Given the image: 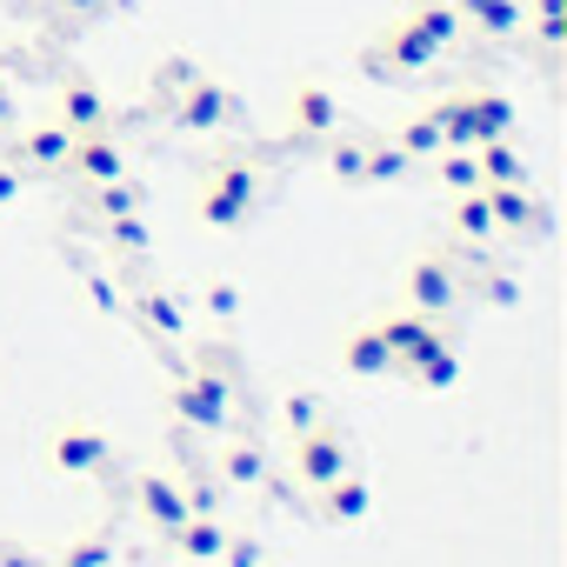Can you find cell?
Returning a JSON list of instances; mask_svg holds the SVG:
<instances>
[{"instance_id":"obj_14","label":"cell","mask_w":567,"mask_h":567,"mask_svg":"<svg viewBox=\"0 0 567 567\" xmlns=\"http://www.w3.org/2000/svg\"><path fill=\"white\" fill-rule=\"evenodd\" d=\"M481 194H487L494 234H514V240L547 234V207H540V194H534V187H481Z\"/></svg>"},{"instance_id":"obj_28","label":"cell","mask_w":567,"mask_h":567,"mask_svg":"<svg viewBox=\"0 0 567 567\" xmlns=\"http://www.w3.org/2000/svg\"><path fill=\"white\" fill-rule=\"evenodd\" d=\"M401 174H414V161H408L394 141H368V161H361V187H388V181H401Z\"/></svg>"},{"instance_id":"obj_3","label":"cell","mask_w":567,"mask_h":567,"mask_svg":"<svg viewBox=\"0 0 567 567\" xmlns=\"http://www.w3.org/2000/svg\"><path fill=\"white\" fill-rule=\"evenodd\" d=\"M254 207H260V174L247 161H214L200 194H194V220L214 227V234H234V227L254 220Z\"/></svg>"},{"instance_id":"obj_40","label":"cell","mask_w":567,"mask_h":567,"mask_svg":"<svg viewBox=\"0 0 567 567\" xmlns=\"http://www.w3.org/2000/svg\"><path fill=\"white\" fill-rule=\"evenodd\" d=\"M8 101H14V81H8V68H0V114H8Z\"/></svg>"},{"instance_id":"obj_30","label":"cell","mask_w":567,"mask_h":567,"mask_svg":"<svg viewBox=\"0 0 567 567\" xmlns=\"http://www.w3.org/2000/svg\"><path fill=\"white\" fill-rule=\"evenodd\" d=\"M94 227H101L107 254H147V247H154V234H147L141 214H114V220H94Z\"/></svg>"},{"instance_id":"obj_29","label":"cell","mask_w":567,"mask_h":567,"mask_svg":"<svg viewBox=\"0 0 567 567\" xmlns=\"http://www.w3.org/2000/svg\"><path fill=\"white\" fill-rule=\"evenodd\" d=\"M321 147H328V174H334L341 187H361V161H368V141H361V134H354V141H348V134H328Z\"/></svg>"},{"instance_id":"obj_27","label":"cell","mask_w":567,"mask_h":567,"mask_svg":"<svg viewBox=\"0 0 567 567\" xmlns=\"http://www.w3.org/2000/svg\"><path fill=\"white\" fill-rule=\"evenodd\" d=\"M388 141H394V147H401L408 161H434V154L447 147V141H441V121H434V114H414V121H401V127H394Z\"/></svg>"},{"instance_id":"obj_19","label":"cell","mask_w":567,"mask_h":567,"mask_svg":"<svg viewBox=\"0 0 567 567\" xmlns=\"http://www.w3.org/2000/svg\"><path fill=\"white\" fill-rule=\"evenodd\" d=\"M454 240H467V254L474 260H487V247L501 240L494 234V214H487V194L474 187V194H454Z\"/></svg>"},{"instance_id":"obj_5","label":"cell","mask_w":567,"mask_h":567,"mask_svg":"<svg viewBox=\"0 0 567 567\" xmlns=\"http://www.w3.org/2000/svg\"><path fill=\"white\" fill-rule=\"evenodd\" d=\"M401 301L414 308V315H454L461 301H467V274H461V260L447 254V247H421L414 254V267H408V288H401Z\"/></svg>"},{"instance_id":"obj_10","label":"cell","mask_w":567,"mask_h":567,"mask_svg":"<svg viewBox=\"0 0 567 567\" xmlns=\"http://www.w3.org/2000/svg\"><path fill=\"white\" fill-rule=\"evenodd\" d=\"M68 154H74V134L61 127V121H34L21 141H14V167L21 174H68Z\"/></svg>"},{"instance_id":"obj_37","label":"cell","mask_w":567,"mask_h":567,"mask_svg":"<svg viewBox=\"0 0 567 567\" xmlns=\"http://www.w3.org/2000/svg\"><path fill=\"white\" fill-rule=\"evenodd\" d=\"M21 187H28V174H21L8 154H0V207H14V200H21Z\"/></svg>"},{"instance_id":"obj_2","label":"cell","mask_w":567,"mask_h":567,"mask_svg":"<svg viewBox=\"0 0 567 567\" xmlns=\"http://www.w3.org/2000/svg\"><path fill=\"white\" fill-rule=\"evenodd\" d=\"M174 421L194 427V434H220L234 421V361L227 348H200L194 361L174 368V394H167Z\"/></svg>"},{"instance_id":"obj_33","label":"cell","mask_w":567,"mask_h":567,"mask_svg":"<svg viewBox=\"0 0 567 567\" xmlns=\"http://www.w3.org/2000/svg\"><path fill=\"white\" fill-rule=\"evenodd\" d=\"M467 288H474L481 301H494V308H514V301H520V280H514V274H474Z\"/></svg>"},{"instance_id":"obj_21","label":"cell","mask_w":567,"mask_h":567,"mask_svg":"<svg viewBox=\"0 0 567 567\" xmlns=\"http://www.w3.org/2000/svg\"><path fill=\"white\" fill-rule=\"evenodd\" d=\"M474 161H481V187H527V181H534L527 161H520V147H514L507 134H501V141H481Z\"/></svg>"},{"instance_id":"obj_7","label":"cell","mask_w":567,"mask_h":567,"mask_svg":"<svg viewBox=\"0 0 567 567\" xmlns=\"http://www.w3.org/2000/svg\"><path fill=\"white\" fill-rule=\"evenodd\" d=\"M187 301H194V295H174V288H154V280H141L134 295H121V315H127L147 341L181 348V341H187Z\"/></svg>"},{"instance_id":"obj_39","label":"cell","mask_w":567,"mask_h":567,"mask_svg":"<svg viewBox=\"0 0 567 567\" xmlns=\"http://www.w3.org/2000/svg\"><path fill=\"white\" fill-rule=\"evenodd\" d=\"M567 41V14H540V48H560Z\"/></svg>"},{"instance_id":"obj_6","label":"cell","mask_w":567,"mask_h":567,"mask_svg":"<svg viewBox=\"0 0 567 567\" xmlns=\"http://www.w3.org/2000/svg\"><path fill=\"white\" fill-rule=\"evenodd\" d=\"M240 121V101L214 81V74H187L181 68V94H174V127L181 134H220Z\"/></svg>"},{"instance_id":"obj_20","label":"cell","mask_w":567,"mask_h":567,"mask_svg":"<svg viewBox=\"0 0 567 567\" xmlns=\"http://www.w3.org/2000/svg\"><path fill=\"white\" fill-rule=\"evenodd\" d=\"M315 494H321V520H328V527H354V520L368 514V501H374V494H368V481H361L354 467H348L341 481L315 487Z\"/></svg>"},{"instance_id":"obj_36","label":"cell","mask_w":567,"mask_h":567,"mask_svg":"<svg viewBox=\"0 0 567 567\" xmlns=\"http://www.w3.org/2000/svg\"><path fill=\"white\" fill-rule=\"evenodd\" d=\"M200 301H207V315H214V321H234V315H240V288H234V280H214Z\"/></svg>"},{"instance_id":"obj_4","label":"cell","mask_w":567,"mask_h":567,"mask_svg":"<svg viewBox=\"0 0 567 567\" xmlns=\"http://www.w3.org/2000/svg\"><path fill=\"white\" fill-rule=\"evenodd\" d=\"M48 467L68 474V481H107V487H121V454H114V441H107L101 427H87V421H61V427H54Z\"/></svg>"},{"instance_id":"obj_8","label":"cell","mask_w":567,"mask_h":567,"mask_svg":"<svg viewBox=\"0 0 567 567\" xmlns=\"http://www.w3.org/2000/svg\"><path fill=\"white\" fill-rule=\"evenodd\" d=\"M295 481L301 487H328V481H341L348 467H354V441L334 427V421H321V427H308V434H295Z\"/></svg>"},{"instance_id":"obj_11","label":"cell","mask_w":567,"mask_h":567,"mask_svg":"<svg viewBox=\"0 0 567 567\" xmlns=\"http://www.w3.org/2000/svg\"><path fill=\"white\" fill-rule=\"evenodd\" d=\"M68 174L81 187H101L114 174H127V147L114 141V127H94V134H74V154H68Z\"/></svg>"},{"instance_id":"obj_18","label":"cell","mask_w":567,"mask_h":567,"mask_svg":"<svg viewBox=\"0 0 567 567\" xmlns=\"http://www.w3.org/2000/svg\"><path fill=\"white\" fill-rule=\"evenodd\" d=\"M81 207H87V220L141 214V207H147V187H141L134 174H114V181H101V187H81Z\"/></svg>"},{"instance_id":"obj_1","label":"cell","mask_w":567,"mask_h":567,"mask_svg":"<svg viewBox=\"0 0 567 567\" xmlns=\"http://www.w3.org/2000/svg\"><path fill=\"white\" fill-rule=\"evenodd\" d=\"M461 34H467V28H461V8H454V0H414V8L361 54V68H368L374 81H408V74L434 68Z\"/></svg>"},{"instance_id":"obj_15","label":"cell","mask_w":567,"mask_h":567,"mask_svg":"<svg viewBox=\"0 0 567 567\" xmlns=\"http://www.w3.org/2000/svg\"><path fill=\"white\" fill-rule=\"evenodd\" d=\"M54 121H61L68 134H94V127H114V107H107V94H101L94 81L74 74V81L61 87V114H54Z\"/></svg>"},{"instance_id":"obj_12","label":"cell","mask_w":567,"mask_h":567,"mask_svg":"<svg viewBox=\"0 0 567 567\" xmlns=\"http://www.w3.org/2000/svg\"><path fill=\"white\" fill-rule=\"evenodd\" d=\"M374 328H381V341H388V354H394V374H401L408 361H421L427 348L447 341V328H441L434 315H414V308H401V315H388V321H374Z\"/></svg>"},{"instance_id":"obj_17","label":"cell","mask_w":567,"mask_h":567,"mask_svg":"<svg viewBox=\"0 0 567 567\" xmlns=\"http://www.w3.org/2000/svg\"><path fill=\"white\" fill-rule=\"evenodd\" d=\"M161 540H167L181 560H207V567H214L220 547H227V520H220V514H187V520H181L174 534H161Z\"/></svg>"},{"instance_id":"obj_25","label":"cell","mask_w":567,"mask_h":567,"mask_svg":"<svg viewBox=\"0 0 567 567\" xmlns=\"http://www.w3.org/2000/svg\"><path fill=\"white\" fill-rule=\"evenodd\" d=\"M220 481H227V487H267V454H260L254 434L220 454Z\"/></svg>"},{"instance_id":"obj_26","label":"cell","mask_w":567,"mask_h":567,"mask_svg":"<svg viewBox=\"0 0 567 567\" xmlns=\"http://www.w3.org/2000/svg\"><path fill=\"white\" fill-rule=\"evenodd\" d=\"M467 101H474V127H481V141L514 134V101H507L501 87H467Z\"/></svg>"},{"instance_id":"obj_13","label":"cell","mask_w":567,"mask_h":567,"mask_svg":"<svg viewBox=\"0 0 567 567\" xmlns=\"http://www.w3.org/2000/svg\"><path fill=\"white\" fill-rule=\"evenodd\" d=\"M328 134H341V101L328 94V87H295V101H288V141H328Z\"/></svg>"},{"instance_id":"obj_24","label":"cell","mask_w":567,"mask_h":567,"mask_svg":"<svg viewBox=\"0 0 567 567\" xmlns=\"http://www.w3.org/2000/svg\"><path fill=\"white\" fill-rule=\"evenodd\" d=\"M414 388H427V394H447V388H461V354H454V341H441V348H427L421 361H408L401 368Z\"/></svg>"},{"instance_id":"obj_22","label":"cell","mask_w":567,"mask_h":567,"mask_svg":"<svg viewBox=\"0 0 567 567\" xmlns=\"http://www.w3.org/2000/svg\"><path fill=\"white\" fill-rule=\"evenodd\" d=\"M341 361H348V374H361V381H381V374H394V354H388L381 328H354V334L341 341Z\"/></svg>"},{"instance_id":"obj_38","label":"cell","mask_w":567,"mask_h":567,"mask_svg":"<svg viewBox=\"0 0 567 567\" xmlns=\"http://www.w3.org/2000/svg\"><path fill=\"white\" fill-rule=\"evenodd\" d=\"M87 295H94V308H101V315H121V288H114V280H101V274H94V280H87Z\"/></svg>"},{"instance_id":"obj_32","label":"cell","mask_w":567,"mask_h":567,"mask_svg":"<svg viewBox=\"0 0 567 567\" xmlns=\"http://www.w3.org/2000/svg\"><path fill=\"white\" fill-rule=\"evenodd\" d=\"M280 421H288V434H308V427H321V421H328V401L301 388V394L280 401Z\"/></svg>"},{"instance_id":"obj_35","label":"cell","mask_w":567,"mask_h":567,"mask_svg":"<svg viewBox=\"0 0 567 567\" xmlns=\"http://www.w3.org/2000/svg\"><path fill=\"white\" fill-rule=\"evenodd\" d=\"M214 567H267V547H260L254 534H227V547H220Z\"/></svg>"},{"instance_id":"obj_34","label":"cell","mask_w":567,"mask_h":567,"mask_svg":"<svg viewBox=\"0 0 567 567\" xmlns=\"http://www.w3.org/2000/svg\"><path fill=\"white\" fill-rule=\"evenodd\" d=\"M107 560H114V540L107 534H87V540H74L61 554V567H107Z\"/></svg>"},{"instance_id":"obj_31","label":"cell","mask_w":567,"mask_h":567,"mask_svg":"<svg viewBox=\"0 0 567 567\" xmlns=\"http://www.w3.org/2000/svg\"><path fill=\"white\" fill-rule=\"evenodd\" d=\"M434 161H441V187H447V194H474V187H481V161H474V147H441Z\"/></svg>"},{"instance_id":"obj_9","label":"cell","mask_w":567,"mask_h":567,"mask_svg":"<svg viewBox=\"0 0 567 567\" xmlns=\"http://www.w3.org/2000/svg\"><path fill=\"white\" fill-rule=\"evenodd\" d=\"M121 494L141 507V520L154 527V534H174L187 514H194V501H187V487L174 481V474H161V467H141V474H121Z\"/></svg>"},{"instance_id":"obj_16","label":"cell","mask_w":567,"mask_h":567,"mask_svg":"<svg viewBox=\"0 0 567 567\" xmlns=\"http://www.w3.org/2000/svg\"><path fill=\"white\" fill-rule=\"evenodd\" d=\"M454 8H461V28L487 41H514L527 28V0H454Z\"/></svg>"},{"instance_id":"obj_23","label":"cell","mask_w":567,"mask_h":567,"mask_svg":"<svg viewBox=\"0 0 567 567\" xmlns=\"http://www.w3.org/2000/svg\"><path fill=\"white\" fill-rule=\"evenodd\" d=\"M427 114L441 121V141H447V147H481V127H474V101H467V87L441 94Z\"/></svg>"}]
</instances>
